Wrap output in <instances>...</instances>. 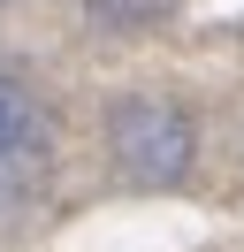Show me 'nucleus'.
Returning a JSON list of instances; mask_svg holds the SVG:
<instances>
[{"instance_id": "nucleus-1", "label": "nucleus", "mask_w": 244, "mask_h": 252, "mask_svg": "<svg viewBox=\"0 0 244 252\" xmlns=\"http://www.w3.org/2000/svg\"><path fill=\"white\" fill-rule=\"evenodd\" d=\"M115 145H122V160H130L137 176H176V168H183V153H191V130H183L168 107L130 99V107L115 115Z\"/></svg>"}]
</instances>
